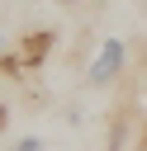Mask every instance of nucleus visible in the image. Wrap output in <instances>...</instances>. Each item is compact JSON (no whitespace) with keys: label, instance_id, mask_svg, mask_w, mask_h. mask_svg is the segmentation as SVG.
<instances>
[{"label":"nucleus","instance_id":"423d86ee","mask_svg":"<svg viewBox=\"0 0 147 151\" xmlns=\"http://www.w3.org/2000/svg\"><path fill=\"white\" fill-rule=\"evenodd\" d=\"M142 5H147V0H142Z\"/></svg>","mask_w":147,"mask_h":151},{"label":"nucleus","instance_id":"20e7f679","mask_svg":"<svg viewBox=\"0 0 147 151\" xmlns=\"http://www.w3.org/2000/svg\"><path fill=\"white\" fill-rule=\"evenodd\" d=\"M0 52H5V38H0Z\"/></svg>","mask_w":147,"mask_h":151},{"label":"nucleus","instance_id":"f257e3e1","mask_svg":"<svg viewBox=\"0 0 147 151\" xmlns=\"http://www.w3.org/2000/svg\"><path fill=\"white\" fill-rule=\"evenodd\" d=\"M123 61H128V42L123 38H104L100 52H95V61L85 66V80L90 85H114L123 76Z\"/></svg>","mask_w":147,"mask_h":151},{"label":"nucleus","instance_id":"39448f33","mask_svg":"<svg viewBox=\"0 0 147 151\" xmlns=\"http://www.w3.org/2000/svg\"><path fill=\"white\" fill-rule=\"evenodd\" d=\"M66 5H76V0H66Z\"/></svg>","mask_w":147,"mask_h":151},{"label":"nucleus","instance_id":"7ed1b4c3","mask_svg":"<svg viewBox=\"0 0 147 151\" xmlns=\"http://www.w3.org/2000/svg\"><path fill=\"white\" fill-rule=\"evenodd\" d=\"M5 118H9V113H5V104H0V127H5Z\"/></svg>","mask_w":147,"mask_h":151},{"label":"nucleus","instance_id":"f03ea898","mask_svg":"<svg viewBox=\"0 0 147 151\" xmlns=\"http://www.w3.org/2000/svg\"><path fill=\"white\" fill-rule=\"evenodd\" d=\"M14 151H43V137H24V142H19Z\"/></svg>","mask_w":147,"mask_h":151}]
</instances>
